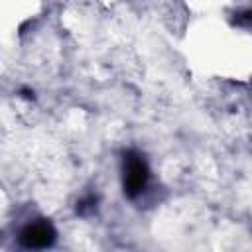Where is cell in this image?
I'll list each match as a JSON object with an SVG mask.
<instances>
[{"label":"cell","instance_id":"6da1fadb","mask_svg":"<svg viewBox=\"0 0 252 252\" xmlns=\"http://www.w3.org/2000/svg\"><path fill=\"white\" fill-rule=\"evenodd\" d=\"M150 179V169L142 154L126 152L124 154V167H122V189L128 199H136L142 195Z\"/></svg>","mask_w":252,"mask_h":252},{"label":"cell","instance_id":"7a4b0ae2","mask_svg":"<svg viewBox=\"0 0 252 252\" xmlns=\"http://www.w3.org/2000/svg\"><path fill=\"white\" fill-rule=\"evenodd\" d=\"M55 228L49 220L39 219L35 222H30L24 226V230L20 232V244L24 248H47L55 242Z\"/></svg>","mask_w":252,"mask_h":252},{"label":"cell","instance_id":"3957f363","mask_svg":"<svg viewBox=\"0 0 252 252\" xmlns=\"http://www.w3.org/2000/svg\"><path fill=\"white\" fill-rule=\"evenodd\" d=\"M96 203H98V197L96 195H93V193L85 195L83 199L77 201V215H81V217L93 215L96 211Z\"/></svg>","mask_w":252,"mask_h":252},{"label":"cell","instance_id":"277c9868","mask_svg":"<svg viewBox=\"0 0 252 252\" xmlns=\"http://www.w3.org/2000/svg\"><path fill=\"white\" fill-rule=\"evenodd\" d=\"M234 24H238V26H246V28H252V10H246V12L238 14V16L234 18Z\"/></svg>","mask_w":252,"mask_h":252},{"label":"cell","instance_id":"5b68a950","mask_svg":"<svg viewBox=\"0 0 252 252\" xmlns=\"http://www.w3.org/2000/svg\"><path fill=\"white\" fill-rule=\"evenodd\" d=\"M22 96H26V98H33V91H22Z\"/></svg>","mask_w":252,"mask_h":252}]
</instances>
